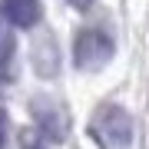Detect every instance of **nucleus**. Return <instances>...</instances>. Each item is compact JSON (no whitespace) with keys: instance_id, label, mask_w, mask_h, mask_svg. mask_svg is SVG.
I'll use <instances>...</instances> for the list:
<instances>
[{"instance_id":"obj_1","label":"nucleus","mask_w":149,"mask_h":149,"mask_svg":"<svg viewBox=\"0 0 149 149\" xmlns=\"http://www.w3.org/2000/svg\"><path fill=\"white\" fill-rule=\"evenodd\" d=\"M116 47H113V37L103 30H83L76 33V43H73V60L80 70H103L113 60Z\"/></svg>"},{"instance_id":"obj_6","label":"nucleus","mask_w":149,"mask_h":149,"mask_svg":"<svg viewBox=\"0 0 149 149\" xmlns=\"http://www.w3.org/2000/svg\"><path fill=\"white\" fill-rule=\"evenodd\" d=\"M7 133H10V123H7V109H0V149H7Z\"/></svg>"},{"instance_id":"obj_3","label":"nucleus","mask_w":149,"mask_h":149,"mask_svg":"<svg viewBox=\"0 0 149 149\" xmlns=\"http://www.w3.org/2000/svg\"><path fill=\"white\" fill-rule=\"evenodd\" d=\"M33 119H37V129L43 133V139L50 143H63L66 139V116L63 109L53 106V103H33Z\"/></svg>"},{"instance_id":"obj_4","label":"nucleus","mask_w":149,"mask_h":149,"mask_svg":"<svg viewBox=\"0 0 149 149\" xmlns=\"http://www.w3.org/2000/svg\"><path fill=\"white\" fill-rule=\"evenodd\" d=\"M40 0H0V17L3 23L10 27H20V30H30L40 23Z\"/></svg>"},{"instance_id":"obj_8","label":"nucleus","mask_w":149,"mask_h":149,"mask_svg":"<svg viewBox=\"0 0 149 149\" xmlns=\"http://www.w3.org/2000/svg\"><path fill=\"white\" fill-rule=\"evenodd\" d=\"M90 3H93V0H73V7H76V10H86Z\"/></svg>"},{"instance_id":"obj_7","label":"nucleus","mask_w":149,"mask_h":149,"mask_svg":"<svg viewBox=\"0 0 149 149\" xmlns=\"http://www.w3.org/2000/svg\"><path fill=\"white\" fill-rule=\"evenodd\" d=\"M23 149H47V146H43V139H27Z\"/></svg>"},{"instance_id":"obj_2","label":"nucleus","mask_w":149,"mask_h":149,"mask_svg":"<svg viewBox=\"0 0 149 149\" xmlns=\"http://www.w3.org/2000/svg\"><path fill=\"white\" fill-rule=\"evenodd\" d=\"M96 129H100L103 143L113 149H126L133 143V116L123 106H116V103H106L96 113Z\"/></svg>"},{"instance_id":"obj_5","label":"nucleus","mask_w":149,"mask_h":149,"mask_svg":"<svg viewBox=\"0 0 149 149\" xmlns=\"http://www.w3.org/2000/svg\"><path fill=\"white\" fill-rule=\"evenodd\" d=\"M13 53H17V40H13V33L7 30V23H3V17H0V83H7L13 76Z\"/></svg>"}]
</instances>
